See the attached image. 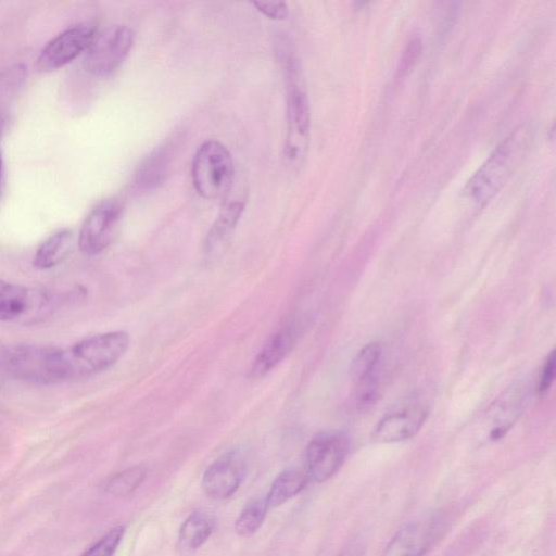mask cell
<instances>
[{"label":"cell","mask_w":556,"mask_h":556,"mask_svg":"<svg viewBox=\"0 0 556 556\" xmlns=\"http://www.w3.org/2000/svg\"><path fill=\"white\" fill-rule=\"evenodd\" d=\"M532 140L533 130L527 123L511 130L468 180L465 194L478 204L489 202L521 164Z\"/></svg>","instance_id":"6da1fadb"},{"label":"cell","mask_w":556,"mask_h":556,"mask_svg":"<svg viewBox=\"0 0 556 556\" xmlns=\"http://www.w3.org/2000/svg\"><path fill=\"white\" fill-rule=\"evenodd\" d=\"M129 345L126 331L97 333L63 348L66 381L94 376L111 366L125 354Z\"/></svg>","instance_id":"7a4b0ae2"},{"label":"cell","mask_w":556,"mask_h":556,"mask_svg":"<svg viewBox=\"0 0 556 556\" xmlns=\"http://www.w3.org/2000/svg\"><path fill=\"white\" fill-rule=\"evenodd\" d=\"M11 376L40 384L66 381L63 348L39 344L9 345L3 366Z\"/></svg>","instance_id":"3957f363"},{"label":"cell","mask_w":556,"mask_h":556,"mask_svg":"<svg viewBox=\"0 0 556 556\" xmlns=\"http://www.w3.org/2000/svg\"><path fill=\"white\" fill-rule=\"evenodd\" d=\"M235 175L231 154L216 140L203 142L192 162V180L198 193L217 199L229 190Z\"/></svg>","instance_id":"277c9868"},{"label":"cell","mask_w":556,"mask_h":556,"mask_svg":"<svg viewBox=\"0 0 556 556\" xmlns=\"http://www.w3.org/2000/svg\"><path fill=\"white\" fill-rule=\"evenodd\" d=\"M287 97V138L286 156L292 164H301L309 142L311 113L306 91L299 79L293 61H289Z\"/></svg>","instance_id":"5b68a950"},{"label":"cell","mask_w":556,"mask_h":556,"mask_svg":"<svg viewBox=\"0 0 556 556\" xmlns=\"http://www.w3.org/2000/svg\"><path fill=\"white\" fill-rule=\"evenodd\" d=\"M134 33L125 25H113L97 34L86 50L84 67L94 76L113 73L127 58Z\"/></svg>","instance_id":"8992f818"},{"label":"cell","mask_w":556,"mask_h":556,"mask_svg":"<svg viewBox=\"0 0 556 556\" xmlns=\"http://www.w3.org/2000/svg\"><path fill=\"white\" fill-rule=\"evenodd\" d=\"M349 452V439L340 431L317 433L305 451V471L309 480L324 482L342 466Z\"/></svg>","instance_id":"52a82bcc"},{"label":"cell","mask_w":556,"mask_h":556,"mask_svg":"<svg viewBox=\"0 0 556 556\" xmlns=\"http://www.w3.org/2000/svg\"><path fill=\"white\" fill-rule=\"evenodd\" d=\"M50 295L41 289L26 287L0 278V321H27L43 316Z\"/></svg>","instance_id":"ba28073f"},{"label":"cell","mask_w":556,"mask_h":556,"mask_svg":"<svg viewBox=\"0 0 556 556\" xmlns=\"http://www.w3.org/2000/svg\"><path fill=\"white\" fill-rule=\"evenodd\" d=\"M97 35L92 23L84 22L59 34L50 40L37 58V67L41 72L55 71L86 51Z\"/></svg>","instance_id":"9c48e42d"},{"label":"cell","mask_w":556,"mask_h":556,"mask_svg":"<svg viewBox=\"0 0 556 556\" xmlns=\"http://www.w3.org/2000/svg\"><path fill=\"white\" fill-rule=\"evenodd\" d=\"M122 212V204L115 199L102 201L91 210L78 236L79 248L85 254L97 255L111 243Z\"/></svg>","instance_id":"30bf717a"},{"label":"cell","mask_w":556,"mask_h":556,"mask_svg":"<svg viewBox=\"0 0 556 556\" xmlns=\"http://www.w3.org/2000/svg\"><path fill=\"white\" fill-rule=\"evenodd\" d=\"M245 470L243 456L236 451L227 452L216 458L204 471L203 491L213 500L228 498L239 489Z\"/></svg>","instance_id":"8fae6325"},{"label":"cell","mask_w":556,"mask_h":556,"mask_svg":"<svg viewBox=\"0 0 556 556\" xmlns=\"http://www.w3.org/2000/svg\"><path fill=\"white\" fill-rule=\"evenodd\" d=\"M428 408L410 403L382 417L374 429L372 438L380 443H394L415 435L425 424Z\"/></svg>","instance_id":"7c38bea8"},{"label":"cell","mask_w":556,"mask_h":556,"mask_svg":"<svg viewBox=\"0 0 556 556\" xmlns=\"http://www.w3.org/2000/svg\"><path fill=\"white\" fill-rule=\"evenodd\" d=\"M439 520L427 517L402 527L388 543L383 556H424L439 533Z\"/></svg>","instance_id":"4fadbf2b"},{"label":"cell","mask_w":556,"mask_h":556,"mask_svg":"<svg viewBox=\"0 0 556 556\" xmlns=\"http://www.w3.org/2000/svg\"><path fill=\"white\" fill-rule=\"evenodd\" d=\"M298 327L289 323L274 332L255 356L251 376L262 377L275 368L292 350L298 339Z\"/></svg>","instance_id":"5bb4252c"},{"label":"cell","mask_w":556,"mask_h":556,"mask_svg":"<svg viewBox=\"0 0 556 556\" xmlns=\"http://www.w3.org/2000/svg\"><path fill=\"white\" fill-rule=\"evenodd\" d=\"M170 159L164 148H157L147 155L135 174V185L141 191H150L161 186L168 175Z\"/></svg>","instance_id":"9a60e30c"},{"label":"cell","mask_w":556,"mask_h":556,"mask_svg":"<svg viewBox=\"0 0 556 556\" xmlns=\"http://www.w3.org/2000/svg\"><path fill=\"white\" fill-rule=\"evenodd\" d=\"M243 210V202L238 200L224 205L207 233L205 240V248L207 252L215 253L227 243L242 215Z\"/></svg>","instance_id":"2e32d148"},{"label":"cell","mask_w":556,"mask_h":556,"mask_svg":"<svg viewBox=\"0 0 556 556\" xmlns=\"http://www.w3.org/2000/svg\"><path fill=\"white\" fill-rule=\"evenodd\" d=\"M309 481L305 469L288 468L273 481L265 502L268 508L278 507L298 495Z\"/></svg>","instance_id":"e0dca14e"},{"label":"cell","mask_w":556,"mask_h":556,"mask_svg":"<svg viewBox=\"0 0 556 556\" xmlns=\"http://www.w3.org/2000/svg\"><path fill=\"white\" fill-rule=\"evenodd\" d=\"M74 237L71 230L63 229L48 237L37 249L34 266L38 269H50L62 263L71 253Z\"/></svg>","instance_id":"ac0fdd59"},{"label":"cell","mask_w":556,"mask_h":556,"mask_svg":"<svg viewBox=\"0 0 556 556\" xmlns=\"http://www.w3.org/2000/svg\"><path fill=\"white\" fill-rule=\"evenodd\" d=\"M214 528L212 517L203 511H194L185 519L178 532V547L184 552L200 548L211 536Z\"/></svg>","instance_id":"d6986e66"},{"label":"cell","mask_w":556,"mask_h":556,"mask_svg":"<svg viewBox=\"0 0 556 556\" xmlns=\"http://www.w3.org/2000/svg\"><path fill=\"white\" fill-rule=\"evenodd\" d=\"M381 355V346L376 342L368 343L358 351L350 367L354 384L379 378L378 369Z\"/></svg>","instance_id":"ffe728a7"},{"label":"cell","mask_w":556,"mask_h":556,"mask_svg":"<svg viewBox=\"0 0 556 556\" xmlns=\"http://www.w3.org/2000/svg\"><path fill=\"white\" fill-rule=\"evenodd\" d=\"M268 506L265 498L250 500L235 522V531L240 536H250L254 534L265 520Z\"/></svg>","instance_id":"44dd1931"},{"label":"cell","mask_w":556,"mask_h":556,"mask_svg":"<svg viewBox=\"0 0 556 556\" xmlns=\"http://www.w3.org/2000/svg\"><path fill=\"white\" fill-rule=\"evenodd\" d=\"M147 477L143 465H135L110 478L105 491L116 496H126L135 492Z\"/></svg>","instance_id":"7402d4cb"},{"label":"cell","mask_w":556,"mask_h":556,"mask_svg":"<svg viewBox=\"0 0 556 556\" xmlns=\"http://www.w3.org/2000/svg\"><path fill=\"white\" fill-rule=\"evenodd\" d=\"M124 526L112 528L92 546H90L81 556H114L124 536Z\"/></svg>","instance_id":"603a6c76"},{"label":"cell","mask_w":556,"mask_h":556,"mask_svg":"<svg viewBox=\"0 0 556 556\" xmlns=\"http://www.w3.org/2000/svg\"><path fill=\"white\" fill-rule=\"evenodd\" d=\"M422 51V40L419 36L412 37L406 43L397 65L399 77L405 76L417 63Z\"/></svg>","instance_id":"cb8c5ba5"},{"label":"cell","mask_w":556,"mask_h":556,"mask_svg":"<svg viewBox=\"0 0 556 556\" xmlns=\"http://www.w3.org/2000/svg\"><path fill=\"white\" fill-rule=\"evenodd\" d=\"M555 369H556V357H555V351H552L547 358L545 359L540 379L536 386V391L540 394H544L548 389L551 388L554 377H555Z\"/></svg>","instance_id":"d4e9b609"},{"label":"cell","mask_w":556,"mask_h":556,"mask_svg":"<svg viewBox=\"0 0 556 556\" xmlns=\"http://www.w3.org/2000/svg\"><path fill=\"white\" fill-rule=\"evenodd\" d=\"M252 4L263 15L271 20H283L288 15V7L285 2L281 1H254L252 2Z\"/></svg>","instance_id":"484cf974"},{"label":"cell","mask_w":556,"mask_h":556,"mask_svg":"<svg viewBox=\"0 0 556 556\" xmlns=\"http://www.w3.org/2000/svg\"><path fill=\"white\" fill-rule=\"evenodd\" d=\"M365 544L361 538L352 540L338 556H363Z\"/></svg>","instance_id":"4316f807"},{"label":"cell","mask_w":556,"mask_h":556,"mask_svg":"<svg viewBox=\"0 0 556 556\" xmlns=\"http://www.w3.org/2000/svg\"><path fill=\"white\" fill-rule=\"evenodd\" d=\"M8 348H9L8 344H4V343L0 342V368H2V369H3V366H4V362H5V357H7V353H8Z\"/></svg>","instance_id":"83f0119b"},{"label":"cell","mask_w":556,"mask_h":556,"mask_svg":"<svg viewBox=\"0 0 556 556\" xmlns=\"http://www.w3.org/2000/svg\"><path fill=\"white\" fill-rule=\"evenodd\" d=\"M7 123V116L4 112L0 109V132L3 130Z\"/></svg>","instance_id":"f1b7e54d"},{"label":"cell","mask_w":556,"mask_h":556,"mask_svg":"<svg viewBox=\"0 0 556 556\" xmlns=\"http://www.w3.org/2000/svg\"><path fill=\"white\" fill-rule=\"evenodd\" d=\"M1 169H2V159H1V153H0V176H1Z\"/></svg>","instance_id":"f546056e"},{"label":"cell","mask_w":556,"mask_h":556,"mask_svg":"<svg viewBox=\"0 0 556 556\" xmlns=\"http://www.w3.org/2000/svg\"><path fill=\"white\" fill-rule=\"evenodd\" d=\"M0 198H1V185H0Z\"/></svg>","instance_id":"4dcf8cb0"}]
</instances>
